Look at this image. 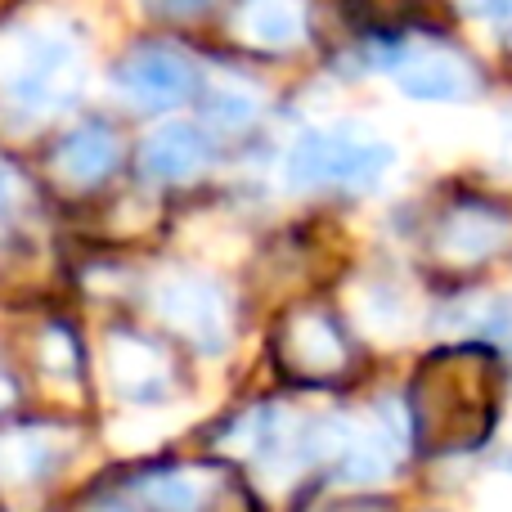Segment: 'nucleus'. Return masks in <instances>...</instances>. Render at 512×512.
Listing matches in <instances>:
<instances>
[{"label":"nucleus","instance_id":"obj_1","mask_svg":"<svg viewBox=\"0 0 512 512\" xmlns=\"http://www.w3.org/2000/svg\"><path fill=\"white\" fill-rule=\"evenodd\" d=\"M396 162V149L369 131L333 126L306 131L288 153L292 189H373Z\"/></svg>","mask_w":512,"mask_h":512},{"label":"nucleus","instance_id":"obj_2","mask_svg":"<svg viewBox=\"0 0 512 512\" xmlns=\"http://www.w3.org/2000/svg\"><path fill=\"white\" fill-rule=\"evenodd\" d=\"M153 310L171 333L189 337L198 351L216 355L230 342V301H225L221 283L207 279V274H162L153 283Z\"/></svg>","mask_w":512,"mask_h":512},{"label":"nucleus","instance_id":"obj_3","mask_svg":"<svg viewBox=\"0 0 512 512\" xmlns=\"http://www.w3.org/2000/svg\"><path fill=\"white\" fill-rule=\"evenodd\" d=\"M77 81H81L77 50L68 41H59V36H36L27 45L23 63L14 68V77H9V99L23 113L45 117L77 95Z\"/></svg>","mask_w":512,"mask_h":512},{"label":"nucleus","instance_id":"obj_4","mask_svg":"<svg viewBox=\"0 0 512 512\" xmlns=\"http://www.w3.org/2000/svg\"><path fill=\"white\" fill-rule=\"evenodd\" d=\"M117 86L144 113H167L194 99L198 90V72L171 45H140V50L126 54V63L117 68Z\"/></svg>","mask_w":512,"mask_h":512},{"label":"nucleus","instance_id":"obj_5","mask_svg":"<svg viewBox=\"0 0 512 512\" xmlns=\"http://www.w3.org/2000/svg\"><path fill=\"white\" fill-rule=\"evenodd\" d=\"M104 364H108V382L117 387V396L126 405H153L171 387V360L149 337L113 333L104 346Z\"/></svg>","mask_w":512,"mask_h":512},{"label":"nucleus","instance_id":"obj_6","mask_svg":"<svg viewBox=\"0 0 512 512\" xmlns=\"http://www.w3.org/2000/svg\"><path fill=\"white\" fill-rule=\"evenodd\" d=\"M508 243H512V216L499 212V207H490V203L454 207V212L441 221V230H436V252H441L445 261H459V265L490 261V256L504 252Z\"/></svg>","mask_w":512,"mask_h":512},{"label":"nucleus","instance_id":"obj_7","mask_svg":"<svg viewBox=\"0 0 512 512\" xmlns=\"http://www.w3.org/2000/svg\"><path fill=\"white\" fill-rule=\"evenodd\" d=\"M400 450H405V427L382 405L373 423H355L351 441H346L342 459H337V481H346V486H373V481L396 472Z\"/></svg>","mask_w":512,"mask_h":512},{"label":"nucleus","instance_id":"obj_8","mask_svg":"<svg viewBox=\"0 0 512 512\" xmlns=\"http://www.w3.org/2000/svg\"><path fill=\"white\" fill-rule=\"evenodd\" d=\"M212 162V140H207L203 126L194 122H171L144 140L140 149V167L149 180L158 185H180V180H194L198 171Z\"/></svg>","mask_w":512,"mask_h":512},{"label":"nucleus","instance_id":"obj_9","mask_svg":"<svg viewBox=\"0 0 512 512\" xmlns=\"http://www.w3.org/2000/svg\"><path fill=\"white\" fill-rule=\"evenodd\" d=\"M400 90L409 99H427V104H450V99H468L472 95V72L463 59L445 50H418V54H396L391 63Z\"/></svg>","mask_w":512,"mask_h":512},{"label":"nucleus","instance_id":"obj_10","mask_svg":"<svg viewBox=\"0 0 512 512\" xmlns=\"http://www.w3.org/2000/svg\"><path fill=\"white\" fill-rule=\"evenodd\" d=\"M68 454V436L59 427H14L0 432V481L5 486H32L50 477Z\"/></svg>","mask_w":512,"mask_h":512},{"label":"nucleus","instance_id":"obj_11","mask_svg":"<svg viewBox=\"0 0 512 512\" xmlns=\"http://www.w3.org/2000/svg\"><path fill=\"white\" fill-rule=\"evenodd\" d=\"M117 162H122V144L99 122H86V126H77V131H68L63 144L54 149V171H59L68 185H81V189L108 180L117 171Z\"/></svg>","mask_w":512,"mask_h":512},{"label":"nucleus","instance_id":"obj_12","mask_svg":"<svg viewBox=\"0 0 512 512\" xmlns=\"http://www.w3.org/2000/svg\"><path fill=\"white\" fill-rule=\"evenodd\" d=\"M283 355L301 373H333L346 364V346L324 315H297L283 333Z\"/></svg>","mask_w":512,"mask_h":512},{"label":"nucleus","instance_id":"obj_13","mask_svg":"<svg viewBox=\"0 0 512 512\" xmlns=\"http://www.w3.org/2000/svg\"><path fill=\"white\" fill-rule=\"evenodd\" d=\"M243 36L265 50H288L306 32V5L301 0H248L239 9Z\"/></svg>","mask_w":512,"mask_h":512},{"label":"nucleus","instance_id":"obj_14","mask_svg":"<svg viewBox=\"0 0 512 512\" xmlns=\"http://www.w3.org/2000/svg\"><path fill=\"white\" fill-rule=\"evenodd\" d=\"M140 499L149 508L158 512H198L207 499V486L198 472L189 468H176V472H149V477H140Z\"/></svg>","mask_w":512,"mask_h":512},{"label":"nucleus","instance_id":"obj_15","mask_svg":"<svg viewBox=\"0 0 512 512\" xmlns=\"http://www.w3.org/2000/svg\"><path fill=\"white\" fill-rule=\"evenodd\" d=\"M203 113L216 131H243V126H252V117H256V99L239 86H216L203 95Z\"/></svg>","mask_w":512,"mask_h":512},{"label":"nucleus","instance_id":"obj_16","mask_svg":"<svg viewBox=\"0 0 512 512\" xmlns=\"http://www.w3.org/2000/svg\"><path fill=\"white\" fill-rule=\"evenodd\" d=\"M41 369L50 373V378H72V369H77V351H72V333L68 328H45L41 337Z\"/></svg>","mask_w":512,"mask_h":512},{"label":"nucleus","instance_id":"obj_17","mask_svg":"<svg viewBox=\"0 0 512 512\" xmlns=\"http://www.w3.org/2000/svg\"><path fill=\"white\" fill-rule=\"evenodd\" d=\"M463 9L477 18H486V23H504L512 27V0H463Z\"/></svg>","mask_w":512,"mask_h":512},{"label":"nucleus","instance_id":"obj_18","mask_svg":"<svg viewBox=\"0 0 512 512\" xmlns=\"http://www.w3.org/2000/svg\"><path fill=\"white\" fill-rule=\"evenodd\" d=\"M9 216H14V180H9V171L0 167V234H5Z\"/></svg>","mask_w":512,"mask_h":512},{"label":"nucleus","instance_id":"obj_19","mask_svg":"<svg viewBox=\"0 0 512 512\" xmlns=\"http://www.w3.org/2000/svg\"><path fill=\"white\" fill-rule=\"evenodd\" d=\"M162 5H167L171 14H198V9L212 5V0H162Z\"/></svg>","mask_w":512,"mask_h":512},{"label":"nucleus","instance_id":"obj_20","mask_svg":"<svg viewBox=\"0 0 512 512\" xmlns=\"http://www.w3.org/2000/svg\"><path fill=\"white\" fill-rule=\"evenodd\" d=\"M95 512H135V508L131 504H99Z\"/></svg>","mask_w":512,"mask_h":512},{"label":"nucleus","instance_id":"obj_21","mask_svg":"<svg viewBox=\"0 0 512 512\" xmlns=\"http://www.w3.org/2000/svg\"><path fill=\"white\" fill-rule=\"evenodd\" d=\"M5 400H9V382L0 378V405H5Z\"/></svg>","mask_w":512,"mask_h":512}]
</instances>
